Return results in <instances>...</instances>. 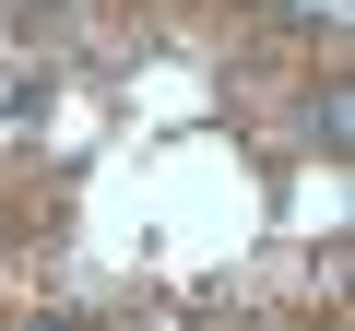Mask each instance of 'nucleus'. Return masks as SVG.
Returning <instances> with one entry per match:
<instances>
[{"label":"nucleus","mask_w":355,"mask_h":331,"mask_svg":"<svg viewBox=\"0 0 355 331\" xmlns=\"http://www.w3.org/2000/svg\"><path fill=\"white\" fill-rule=\"evenodd\" d=\"M12 118H36V71H12V60H0V130H12Z\"/></svg>","instance_id":"nucleus-1"}]
</instances>
